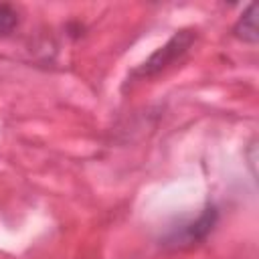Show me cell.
<instances>
[{"mask_svg":"<svg viewBox=\"0 0 259 259\" xmlns=\"http://www.w3.org/2000/svg\"><path fill=\"white\" fill-rule=\"evenodd\" d=\"M196 32L194 30H178L174 36H170V40L166 45H162L156 53L150 55L148 61H144L132 75L134 77H152L158 75L160 71H164L166 67H170L178 57H182L190 45L194 42Z\"/></svg>","mask_w":259,"mask_h":259,"instance_id":"1","label":"cell"},{"mask_svg":"<svg viewBox=\"0 0 259 259\" xmlns=\"http://www.w3.org/2000/svg\"><path fill=\"white\" fill-rule=\"evenodd\" d=\"M214 221H217V210H214L212 206L204 208L202 214H200L194 223L186 225V227L180 231V241H184V243H192V241H200V239H204V237L210 233Z\"/></svg>","mask_w":259,"mask_h":259,"instance_id":"2","label":"cell"},{"mask_svg":"<svg viewBox=\"0 0 259 259\" xmlns=\"http://www.w3.org/2000/svg\"><path fill=\"white\" fill-rule=\"evenodd\" d=\"M257 12H259V8H257V4L253 2V4H249V8L241 14V18L237 20V24H235V28H233V32H235L237 38H241V40H245V42H251V45H255V42L259 40V32H257Z\"/></svg>","mask_w":259,"mask_h":259,"instance_id":"3","label":"cell"},{"mask_svg":"<svg viewBox=\"0 0 259 259\" xmlns=\"http://www.w3.org/2000/svg\"><path fill=\"white\" fill-rule=\"evenodd\" d=\"M18 24V12L10 4H0V36L12 32Z\"/></svg>","mask_w":259,"mask_h":259,"instance_id":"4","label":"cell"}]
</instances>
